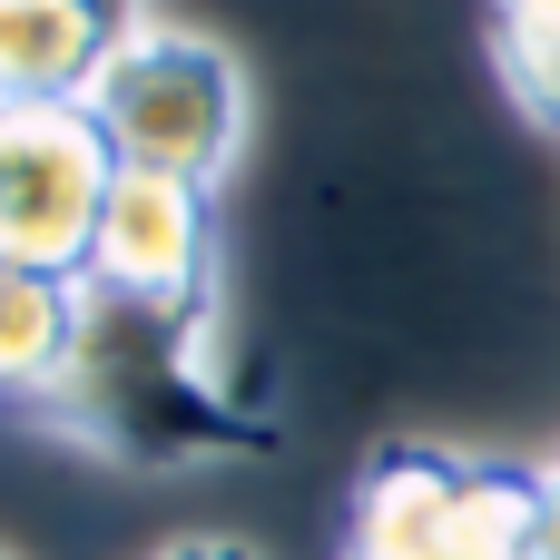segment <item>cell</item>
Here are the masks:
<instances>
[{"mask_svg": "<svg viewBox=\"0 0 560 560\" xmlns=\"http://www.w3.org/2000/svg\"><path fill=\"white\" fill-rule=\"evenodd\" d=\"M207 335L128 305V295H98L79 305V345L69 364L20 404V423H39L49 443L108 463V472H207V463H266L285 453V423L217 384L197 364Z\"/></svg>", "mask_w": 560, "mask_h": 560, "instance_id": "cell-1", "label": "cell"}, {"mask_svg": "<svg viewBox=\"0 0 560 560\" xmlns=\"http://www.w3.org/2000/svg\"><path fill=\"white\" fill-rule=\"evenodd\" d=\"M335 560H551V463L394 433L354 472Z\"/></svg>", "mask_w": 560, "mask_h": 560, "instance_id": "cell-2", "label": "cell"}, {"mask_svg": "<svg viewBox=\"0 0 560 560\" xmlns=\"http://www.w3.org/2000/svg\"><path fill=\"white\" fill-rule=\"evenodd\" d=\"M98 118V138L118 148V167L148 177H197L217 187L246 148V69L236 49H217L207 30H158L128 20V39L108 49V69L79 98Z\"/></svg>", "mask_w": 560, "mask_h": 560, "instance_id": "cell-3", "label": "cell"}, {"mask_svg": "<svg viewBox=\"0 0 560 560\" xmlns=\"http://www.w3.org/2000/svg\"><path fill=\"white\" fill-rule=\"evenodd\" d=\"M118 187V148L98 138L89 108H10L0 98V256L89 276L98 217Z\"/></svg>", "mask_w": 560, "mask_h": 560, "instance_id": "cell-4", "label": "cell"}, {"mask_svg": "<svg viewBox=\"0 0 560 560\" xmlns=\"http://www.w3.org/2000/svg\"><path fill=\"white\" fill-rule=\"evenodd\" d=\"M89 285L207 335V315H217V187L118 167L98 246H89Z\"/></svg>", "mask_w": 560, "mask_h": 560, "instance_id": "cell-5", "label": "cell"}, {"mask_svg": "<svg viewBox=\"0 0 560 560\" xmlns=\"http://www.w3.org/2000/svg\"><path fill=\"white\" fill-rule=\"evenodd\" d=\"M118 39H128L118 0H0V98L10 108H79Z\"/></svg>", "mask_w": 560, "mask_h": 560, "instance_id": "cell-6", "label": "cell"}, {"mask_svg": "<svg viewBox=\"0 0 560 560\" xmlns=\"http://www.w3.org/2000/svg\"><path fill=\"white\" fill-rule=\"evenodd\" d=\"M79 305H89V276H49V266H10L0 256V404L10 413L69 364Z\"/></svg>", "mask_w": 560, "mask_h": 560, "instance_id": "cell-7", "label": "cell"}, {"mask_svg": "<svg viewBox=\"0 0 560 560\" xmlns=\"http://www.w3.org/2000/svg\"><path fill=\"white\" fill-rule=\"evenodd\" d=\"M158 560H256L246 541H217V532H187V541H167Z\"/></svg>", "mask_w": 560, "mask_h": 560, "instance_id": "cell-8", "label": "cell"}, {"mask_svg": "<svg viewBox=\"0 0 560 560\" xmlns=\"http://www.w3.org/2000/svg\"><path fill=\"white\" fill-rule=\"evenodd\" d=\"M118 10H128V20H138V0H118Z\"/></svg>", "mask_w": 560, "mask_h": 560, "instance_id": "cell-9", "label": "cell"}]
</instances>
